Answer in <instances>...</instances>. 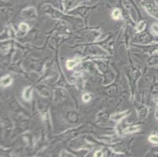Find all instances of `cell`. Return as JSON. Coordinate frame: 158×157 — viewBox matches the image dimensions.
<instances>
[{
  "label": "cell",
  "mask_w": 158,
  "mask_h": 157,
  "mask_svg": "<svg viewBox=\"0 0 158 157\" xmlns=\"http://www.w3.org/2000/svg\"><path fill=\"white\" fill-rule=\"evenodd\" d=\"M31 86H28L24 89V91H23L22 97L24 98V101H29L31 98Z\"/></svg>",
  "instance_id": "1"
},
{
  "label": "cell",
  "mask_w": 158,
  "mask_h": 157,
  "mask_svg": "<svg viewBox=\"0 0 158 157\" xmlns=\"http://www.w3.org/2000/svg\"><path fill=\"white\" fill-rule=\"evenodd\" d=\"M80 62V59H73V60H67L66 62V68L69 69V70H71L73 69L75 66L78 64Z\"/></svg>",
  "instance_id": "2"
},
{
  "label": "cell",
  "mask_w": 158,
  "mask_h": 157,
  "mask_svg": "<svg viewBox=\"0 0 158 157\" xmlns=\"http://www.w3.org/2000/svg\"><path fill=\"white\" fill-rule=\"evenodd\" d=\"M12 82H13L12 78H11L10 76H4V77H2V79H1V85H2V86H10Z\"/></svg>",
  "instance_id": "3"
},
{
  "label": "cell",
  "mask_w": 158,
  "mask_h": 157,
  "mask_svg": "<svg viewBox=\"0 0 158 157\" xmlns=\"http://www.w3.org/2000/svg\"><path fill=\"white\" fill-rule=\"evenodd\" d=\"M113 18L115 20H120L121 18V11L119 9H115L113 11Z\"/></svg>",
  "instance_id": "4"
},
{
  "label": "cell",
  "mask_w": 158,
  "mask_h": 157,
  "mask_svg": "<svg viewBox=\"0 0 158 157\" xmlns=\"http://www.w3.org/2000/svg\"><path fill=\"white\" fill-rule=\"evenodd\" d=\"M127 114V112H122V113H117V114L114 115V116H112V119L113 120H120V119H122L123 117L125 116V115Z\"/></svg>",
  "instance_id": "5"
},
{
  "label": "cell",
  "mask_w": 158,
  "mask_h": 157,
  "mask_svg": "<svg viewBox=\"0 0 158 157\" xmlns=\"http://www.w3.org/2000/svg\"><path fill=\"white\" fill-rule=\"evenodd\" d=\"M146 24L145 21H141V22L139 23L137 26H136V31H137V32H140V31H143L145 28V27H146Z\"/></svg>",
  "instance_id": "6"
},
{
  "label": "cell",
  "mask_w": 158,
  "mask_h": 157,
  "mask_svg": "<svg viewBox=\"0 0 158 157\" xmlns=\"http://www.w3.org/2000/svg\"><path fill=\"white\" fill-rule=\"evenodd\" d=\"M139 130V126H131V127L127 128V130H124V133H125V134H131V133H133V132L138 131Z\"/></svg>",
  "instance_id": "7"
},
{
  "label": "cell",
  "mask_w": 158,
  "mask_h": 157,
  "mask_svg": "<svg viewBox=\"0 0 158 157\" xmlns=\"http://www.w3.org/2000/svg\"><path fill=\"white\" fill-rule=\"evenodd\" d=\"M149 141L153 144H158V136H156V135H151L149 138Z\"/></svg>",
  "instance_id": "8"
},
{
  "label": "cell",
  "mask_w": 158,
  "mask_h": 157,
  "mask_svg": "<svg viewBox=\"0 0 158 157\" xmlns=\"http://www.w3.org/2000/svg\"><path fill=\"white\" fill-rule=\"evenodd\" d=\"M82 99H83V101L84 102H89L91 99V97L89 93H84L82 97Z\"/></svg>",
  "instance_id": "9"
},
{
  "label": "cell",
  "mask_w": 158,
  "mask_h": 157,
  "mask_svg": "<svg viewBox=\"0 0 158 157\" xmlns=\"http://www.w3.org/2000/svg\"><path fill=\"white\" fill-rule=\"evenodd\" d=\"M152 32L154 35H158V24H153L151 27Z\"/></svg>",
  "instance_id": "10"
},
{
  "label": "cell",
  "mask_w": 158,
  "mask_h": 157,
  "mask_svg": "<svg viewBox=\"0 0 158 157\" xmlns=\"http://www.w3.org/2000/svg\"><path fill=\"white\" fill-rule=\"evenodd\" d=\"M20 30L25 32V31H27L28 30V25L27 24H24V23H21L20 24Z\"/></svg>",
  "instance_id": "11"
},
{
  "label": "cell",
  "mask_w": 158,
  "mask_h": 157,
  "mask_svg": "<svg viewBox=\"0 0 158 157\" xmlns=\"http://www.w3.org/2000/svg\"><path fill=\"white\" fill-rule=\"evenodd\" d=\"M94 156H99V157H102L103 156V152L102 151L99 150V151H97V152H95V153H94Z\"/></svg>",
  "instance_id": "12"
}]
</instances>
